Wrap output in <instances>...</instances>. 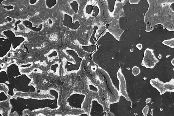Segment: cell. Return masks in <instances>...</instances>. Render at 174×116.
Masks as SVG:
<instances>
[{
	"label": "cell",
	"mask_w": 174,
	"mask_h": 116,
	"mask_svg": "<svg viewBox=\"0 0 174 116\" xmlns=\"http://www.w3.org/2000/svg\"><path fill=\"white\" fill-rule=\"evenodd\" d=\"M159 59H161L162 58V55L161 54H159Z\"/></svg>",
	"instance_id": "9a60e30c"
},
{
	"label": "cell",
	"mask_w": 174,
	"mask_h": 116,
	"mask_svg": "<svg viewBox=\"0 0 174 116\" xmlns=\"http://www.w3.org/2000/svg\"><path fill=\"white\" fill-rule=\"evenodd\" d=\"M149 111V107L148 105H146V106L142 110V113H143L144 116H147L148 113Z\"/></svg>",
	"instance_id": "ba28073f"
},
{
	"label": "cell",
	"mask_w": 174,
	"mask_h": 116,
	"mask_svg": "<svg viewBox=\"0 0 174 116\" xmlns=\"http://www.w3.org/2000/svg\"><path fill=\"white\" fill-rule=\"evenodd\" d=\"M142 45L141 44H138L137 45V48H138L140 50H141V49L142 48Z\"/></svg>",
	"instance_id": "7c38bea8"
},
{
	"label": "cell",
	"mask_w": 174,
	"mask_h": 116,
	"mask_svg": "<svg viewBox=\"0 0 174 116\" xmlns=\"http://www.w3.org/2000/svg\"><path fill=\"white\" fill-rule=\"evenodd\" d=\"M6 1V0H1V4H2V2L4 1Z\"/></svg>",
	"instance_id": "2e32d148"
},
{
	"label": "cell",
	"mask_w": 174,
	"mask_h": 116,
	"mask_svg": "<svg viewBox=\"0 0 174 116\" xmlns=\"http://www.w3.org/2000/svg\"><path fill=\"white\" fill-rule=\"evenodd\" d=\"M70 5L73 11L76 14L77 13L78 9V5L77 2L76 1H73L70 3Z\"/></svg>",
	"instance_id": "8992f818"
},
{
	"label": "cell",
	"mask_w": 174,
	"mask_h": 116,
	"mask_svg": "<svg viewBox=\"0 0 174 116\" xmlns=\"http://www.w3.org/2000/svg\"><path fill=\"white\" fill-rule=\"evenodd\" d=\"M11 19V18H9V17H8L7 18V20H8V21H9V22H10V21H11L12 19Z\"/></svg>",
	"instance_id": "5bb4252c"
},
{
	"label": "cell",
	"mask_w": 174,
	"mask_h": 116,
	"mask_svg": "<svg viewBox=\"0 0 174 116\" xmlns=\"http://www.w3.org/2000/svg\"><path fill=\"white\" fill-rule=\"evenodd\" d=\"M171 63L172 65L174 66V59H173L171 61Z\"/></svg>",
	"instance_id": "4fadbf2b"
},
{
	"label": "cell",
	"mask_w": 174,
	"mask_h": 116,
	"mask_svg": "<svg viewBox=\"0 0 174 116\" xmlns=\"http://www.w3.org/2000/svg\"><path fill=\"white\" fill-rule=\"evenodd\" d=\"M57 4V0H46L45 5L49 9L54 7Z\"/></svg>",
	"instance_id": "5b68a950"
},
{
	"label": "cell",
	"mask_w": 174,
	"mask_h": 116,
	"mask_svg": "<svg viewBox=\"0 0 174 116\" xmlns=\"http://www.w3.org/2000/svg\"><path fill=\"white\" fill-rule=\"evenodd\" d=\"M62 23L64 26L72 30L77 29L80 26L78 21H76L75 23H73L72 17L66 13L64 15Z\"/></svg>",
	"instance_id": "7a4b0ae2"
},
{
	"label": "cell",
	"mask_w": 174,
	"mask_h": 116,
	"mask_svg": "<svg viewBox=\"0 0 174 116\" xmlns=\"http://www.w3.org/2000/svg\"><path fill=\"white\" fill-rule=\"evenodd\" d=\"M150 114L152 116H153V112H152V111L151 112V113H150Z\"/></svg>",
	"instance_id": "e0dca14e"
},
{
	"label": "cell",
	"mask_w": 174,
	"mask_h": 116,
	"mask_svg": "<svg viewBox=\"0 0 174 116\" xmlns=\"http://www.w3.org/2000/svg\"><path fill=\"white\" fill-rule=\"evenodd\" d=\"M151 98H148L147 100H146V103L147 104H148L151 101Z\"/></svg>",
	"instance_id": "8fae6325"
},
{
	"label": "cell",
	"mask_w": 174,
	"mask_h": 116,
	"mask_svg": "<svg viewBox=\"0 0 174 116\" xmlns=\"http://www.w3.org/2000/svg\"><path fill=\"white\" fill-rule=\"evenodd\" d=\"M132 72L135 76H137L141 72L140 69L137 66H134L132 69Z\"/></svg>",
	"instance_id": "52a82bcc"
},
{
	"label": "cell",
	"mask_w": 174,
	"mask_h": 116,
	"mask_svg": "<svg viewBox=\"0 0 174 116\" xmlns=\"http://www.w3.org/2000/svg\"><path fill=\"white\" fill-rule=\"evenodd\" d=\"M159 61L154 52L150 50V54L145 55L142 65L147 68L153 69Z\"/></svg>",
	"instance_id": "6da1fadb"
},
{
	"label": "cell",
	"mask_w": 174,
	"mask_h": 116,
	"mask_svg": "<svg viewBox=\"0 0 174 116\" xmlns=\"http://www.w3.org/2000/svg\"><path fill=\"white\" fill-rule=\"evenodd\" d=\"M21 22V21L20 20H18L16 21L15 24V29L14 30L15 31H17V29H18V27H17V25L20 24Z\"/></svg>",
	"instance_id": "9c48e42d"
},
{
	"label": "cell",
	"mask_w": 174,
	"mask_h": 116,
	"mask_svg": "<svg viewBox=\"0 0 174 116\" xmlns=\"http://www.w3.org/2000/svg\"><path fill=\"white\" fill-rule=\"evenodd\" d=\"M37 2V0H30L29 3L31 5H34Z\"/></svg>",
	"instance_id": "30bf717a"
},
{
	"label": "cell",
	"mask_w": 174,
	"mask_h": 116,
	"mask_svg": "<svg viewBox=\"0 0 174 116\" xmlns=\"http://www.w3.org/2000/svg\"><path fill=\"white\" fill-rule=\"evenodd\" d=\"M163 110V109H160V110H161V111H162Z\"/></svg>",
	"instance_id": "ac0fdd59"
},
{
	"label": "cell",
	"mask_w": 174,
	"mask_h": 116,
	"mask_svg": "<svg viewBox=\"0 0 174 116\" xmlns=\"http://www.w3.org/2000/svg\"><path fill=\"white\" fill-rule=\"evenodd\" d=\"M151 85L159 91L160 94H162L166 92L164 84L159 80V79H152L150 82Z\"/></svg>",
	"instance_id": "3957f363"
},
{
	"label": "cell",
	"mask_w": 174,
	"mask_h": 116,
	"mask_svg": "<svg viewBox=\"0 0 174 116\" xmlns=\"http://www.w3.org/2000/svg\"><path fill=\"white\" fill-rule=\"evenodd\" d=\"M23 24L24 26L27 28V29L36 32H38L40 31L43 29V24H41L39 26V27H33V23L28 20H24L23 22Z\"/></svg>",
	"instance_id": "277c9868"
}]
</instances>
